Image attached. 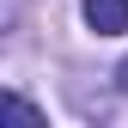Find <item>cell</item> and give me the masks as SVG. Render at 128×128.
I'll use <instances>...</instances> for the list:
<instances>
[{"instance_id": "cell-2", "label": "cell", "mask_w": 128, "mask_h": 128, "mask_svg": "<svg viewBox=\"0 0 128 128\" xmlns=\"http://www.w3.org/2000/svg\"><path fill=\"white\" fill-rule=\"evenodd\" d=\"M0 122H24V128H37L43 110L30 104V98H18V92H0Z\"/></svg>"}, {"instance_id": "cell-3", "label": "cell", "mask_w": 128, "mask_h": 128, "mask_svg": "<svg viewBox=\"0 0 128 128\" xmlns=\"http://www.w3.org/2000/svg\"><path fill=\"white\" fill-rule=\"evenodd\" d=\"M122 92H128V61H122Z\"/></svg>"}, {"instance_id": "cell-1", "label": "cell", "mask_w": 128, "mask_h": 128, "mask_svg": "<svg viewBox=\"0 0 128 128\" xmlns=\"http://www.w3.org/2000/svg\"><path fill=\"white\" fill-rule=\"evenodd\" d=\"M79 12H86V24L98 37H122L128 30V0H79Z\"/></svg>"}]
</instances>
